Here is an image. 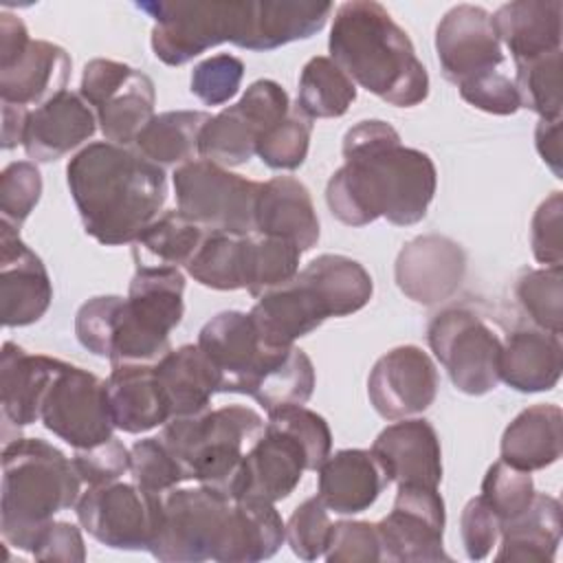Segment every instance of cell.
Wrapping results in <instances>:
<instances>
[{"label": "cell", "mask_w": 563, "mask_h": 563, "mask_svg": "<svg viewBox=\"0 0 563 563\" xmlns=\"http://www.w3.org/2000/svg\"><path fill=\"white\" fill-rule=\"evenodd\" d=\"M345 163L330 176L325 202L347 227H365L378 218L411 227L427 216L435 196L438 172L431 156L405 147L400 134L380 119L352 125L341 145Z\"/></svg>", "instance_id": "6da1fadb"}, {"label": "cell", "mask_w": 563, "mask_h": 563, "mask_svg": "<svg viewBox=\"0 0 563 563\" xmlns=\"http://www.w3.org/2000/svg\"><path fill=\"white\" fill-rule=\"evenodd\" d=\"M66 183L84 231L103 246L132 244L167 200V176L128 145L97 141L66 165Z\"/></svg>", "instance_id": "7a4b0ae2"}, {"label": "cell", "mask_w": 563, "mask_h": 563, "mask_svg": "<svg viewBox=\"0 0 563 563\" xmlns=\"http://www.w3.org/2000/svg\"><path fill=\"white\" fill-rule=\"evenodd\" d=\"M328 51L354 84L389 106L413 108L429 95V75L409 35L374 0L336 7Z\"/></svg>", "instance_id": "3957f363"}, {"label": "cell", "mask_w": 563, "mask_h": 563, "mask_svg": "<svg viewBox=\"0 0 563 563\" xmlns=\"http://www.w3.org/2000/svg\"><path fill=\"white\" fill-rule=\"evenodd\" d=\"M81 477L57 446L42 438H13L2 449L0 532L7 545L31 548L42 528L81 495Z\"/></svg>", "instance_id": "277c9868"}, {"label": "cell", "mask_w": 563, "mask_h": 563, "mask_svg": "<svg viewBox=\"0 0 563 563\" xmlns=\"http://www.w3.org/2000/svg\"><path fill=\"white\" fill-rule=\"evenodd\" d=\"M264 427L266 422L255 409L227 405L196 416L169 418L158 438L183 464L187 479L231 497L242 460Z\"/></svg>", "instance_id": "5b68a950"}, {"label": "cell", "mask_w": 563, "mask_h": 563, "mask_svg": "<svg viewBox=\"0 0 563 563\" xmlns=\"http://www.w3.org/2000/svg\"><path fill=\"white\" fill-rule=\"evenodd\" d=\"M136 9L154 20L150 44L167 66H183L224 42L253 51L257 0H158L136 2Z\"/></svg>", "instance_id": "8992f818"}, {"label": "cell", "mask_w": 563, "mask_h": 563, "mask_svg": "<svg viewBox=\"0 0 563 563\" xmlns=\"http://www.w3.org/2000/svg\"><path fill=\"white\" fill-rule=\"evenodd\" d=\"M180 268H136L123 299L108 361L112 365H154L172 347L169 334L185 314Z\"/></svg>", "instance_id": "52a82bcc"}, {"label": "cell", "mask_w": 563, "mask_h": 563, "mask_svg": "<svg viewBox=\"0 0 563 563\" xmlns=\"http://www.w3.org/2000/svg\"><path fill=\"white\" fill-rule=\"evenodd\" d=\"M427 343L453 387L466 396L493 391L499 378L504 336L471 306H449L427 325Z\"/></svg>", "instance_id": "ba28073f"}, {"label": "cell", "mask_w": 563, "mask_h": 563, "mask_svg": "<svg viewBox=\"0 0 563 563\" xmlns=\"http://www.w3.org/2000/svg\"><path fill=\"white\" fill-rule=\"evenodd\" d=\"M172 183L178 211L207 231L255 233V202L262 183L205 158H194L176 167Z\"/></svg>", "instance_id": "9c48e42d"}, {"label": "cell", "mask_w": 563, "mask_h": 563, "mask_svg": "<svg viewBox=\"0 0 563 563\" xmlns=\"http://www.w3.org/2000/svg\"><path fill=\"white\" fill-rule=\"evenodd\" d=\"M231 497L198 484L163 495V517L150 554L167 563H200L216 556Z\"/></svg>", "instance_id": "30bf717a"}, {"label": "cell", "mask_w": 563, "mask_h": 563, "mask_svg": "<svg viewBox=\"0 0 563 563\" xmlns=\"http://www.w3.org/2000/svg\"><path fill=\"white\" fill-rule=\"evenodd\" d=\"M77 521L99 543L114 550H150L163 517V495L136 482L88 486L75 504Z\"/></svg>", "instance_id": "8fae6325"}, {"label": "cell", "mask_w": 563, "mask_h": 563, "mask_svg": "<svg viewBox=\"0 0 563 563\" xmlns=\"http://www.w3.org/2000/svg\"><path fill=\"white\" fill-rule=\"evenodd\" d=\"M79 95L95 110L103 139L117 145H132L154 117V81L117 59H90L81 73Z\"/></svg>", "instance_id": "7c38bea8"}, {"label": "cell", "mask_w": 563, "mask_h": 563, "mask_svg": "<svg viewBox=\"0 0 563 563\" xmlns=\"http://www.w3.org/2000/svg\"><path fill=\"white\" fill-rule=\"evenodd\" d=\"M40 422L73 449H86L112 438L114 422L106 380L62 361L44 391Z\"/></svg>", "instance_id": "4fadbf2b"}, {"label": "cell", "mask_w": 563, "mask_h": 563, "mask_svg": "<svg viewBox=\"0 0 563 563\" xmlns=\"http://www.w3.org/2000/svg\"><path fill=\"white\" fill-rule=\"evenodd\" d=\"M198 345L220 374V391L246 396L292 347L266 343L249 312L240 310H224L211 317L198 332Z\"/></svg>", "instance_id": "5bb4252c"}, {"label": "cell", "mask_w": 563, "mask_h": 563, "mask_svg": "<svg viewBox=\"0 0 563 563\" xmlns=\"http://www.w3.org/2000/svg\"><path fill=\"white\" fill-rule=\"evenodd\" d=\"M444 499L438 488L398 484L394 506L376 523L380 561L389 563H435L451 561L444 552Z\"/></svg>", "instance_id": "9a60e30c"}, {"label": "cell", "mask_w": 563, "mask_h": 563, "mask_svg": "<svg viewBox=\"0 0 563 563\" xmlns=\"http://www.w3.org/2000/svg\"><path fill=\"white\" fill-rule=\"evenodd\" d=\"M438 394V369L418 345L385 352L367 376V398L385 420H402L429 409Z\"/></svg>", "instance_id": "2e32d148"}, {"label": "cell", "mask_w": 563, "mask_h": 563, "mask_svg": "<svg viewBox=\"0 0 563 563\" xmlns=\"http://www.w3.org/2000/svg\"><path fill=\"white\" fill-rule=\"evenodd\" d=\"M435 55L442 75L460 86L504 64L501 42L490 13L475 4L449 9L435 26Z\"/></svg>", "instance_id": "e0dca14e"}, {"label": "cell", "mask_w": 563, "mask_h": 563, "mask_svg": "<svg viewBox=\"0 0 563 563\" xmlns=\"http://www.w3.org/2000/svg\"><path fill=\"white\" fill-rule=\"evenodd\" d=\"M464 275V249L455 240L438 233L409 240L394 264V279L400 292L422 306H438L453 297Z\"/></svg>", "instance_id": "ac0fdd59"}, {"label": "cell", "mask_w": 563, "mask_h": 563, "mask_svg": "<svg viewBox=\"0 0 563 563\" xmlns=\"http://www.w3.org/2000/svg\"><path fill=\"white\" fill-rule=\"evenodd\" d=\"M53 301V284L40 255L18 229L0 220V317L4 328L40 321Z\"/></svg>", "instance_id": "d6986e66"}, {"label": "cell", "mask_w": 563, "mask_h": 563, "mask_svg": "<svg viewBox=\"0 0 563 563\" xmlns=\"http://www.w3.org/2000/svg\"><path fill=\"white\" fill-rule=\"evenodd\" d=\"M95 132V110L79 92L62 90L46 103L29 110L22 147L35 163H51L81 147Z\"/></svg>", "instance_id": "ffe728a7"}, {"label": "cell", "mask_w": 563, "mask_h": 563, "mask_svg": "<svg viewBox=\"0 0 563 563\" xmlns=\"http://www.w3.org/2000/svg\"><path fill=\"white\" fill-rule=\"evenodd\" d=\"M372 453L394 484L438 488L442 482V449L433 424L424 418H402L385 427Z\"/></svg>", "instance_id": "44dd1931"}, {"label": "cell", "mask_w": 563, "mask_h": 563, "mask_svg": "<svg viewBox=\"0 0 563 563\" xmlns=\"http://www.w3.org/2000/svg\"><path fill=\"white\" fill-rule=\"evenodd\" d=\"M308 471L301 446L282 431L264 427L260 440L246 451L231 499H286Z\"/></svg>", "instance_id": "7402d4cb"}, {"label": "cell", "mask_w": 563, "mask_h": 563, "mask_svg": "<svg viewBox=\"0 0 563 563\" xmlns=\"http://www.w3.org/2000/svg\"><path fill=\"white\" fill-rule=\"evenodd\" d=\"M317 495L336 515L365 512L389 484L372 449H341L317 468Z\"/></svg>", "instance_id": "603a6c76"}, {"label": "cell", "mask_w": 563, "mask_h": 563, "mask_svg": "<svg viewBox=\"0 0 563 563\" xmlns=\"http://www.w3.org/2000/svg\"><path fill=\"white\" fill-rule=\"evenodd\" d=\"M255 233L292 242L301 253L319 242V218L308 187L292 176L262 183L255 202Z\"/></svg>", "instance_id": "cb8c5ba5"}, {"label": "cell", "mask_w": 563, "mask_h": 563, "mask_svg": "<svg viewBox=\"0 0 563 563\" xmlns=\"http://www.w3.org/2000/svg\"><path fill=\"white\" fill-rule=\"evenodd\" d=\"M563 369L561 334L537 325H519L504 339L499 378L521 394L556 387Z\"/></svg>", "instance_id": "d4e9b609"}, {"label": "cell", "mask_w": 563, "mask_h": 563, "mask_svg": "<svg viewBox=\"0 0 563 563\" xmlns=\"http://www.w3.org/2000/svg\"><path fill=\"white\" fill-rule=\"evenodd\" d=\"M70 55L46 40H31L26 51L9 66L0 68V99L29 108L42 106L66 90L70 77Z\"/></svg>", "instance_id": "484cf974"}, {"label": "cell", "mask_w": 563, "mask_h": 563, "mask_svg": "<svg viewBox=\"0 0 563 563\" xmlns=\"http://www.w3.org/2000/svg\"><path fill=\"white\" fill-rule=\"evenodd\" d=\"M249 317L260 336L279 347L295 345L297 339L310 334L325 319H330L321 299L299 275H295L292 282L262 295L249 310Z\"/></svg>", "instance_id": "4316f807"}, {"label": "cell", "mask_w": 563, "mask_h": 563, "mask_svg": "<svg viewBox=\"0 0 563 563\" xmlns=\"http://www.w3.org/2000/svg\"><path fill=\"white\" fill-rule=\"evenodd\" d=\"M59 365V358L29 354L24 347L7 341L0 358L2 420L18 429L37 422L44 391Z\"/></svg>", "instance_id": "83f0119b"}, {"label": "cell", "mask_w": 563, "mask_h": 563, "mask_svg": "<svg viewBox=\"0 0 563 563\" xmlns=\"http://www.w3.org/2000/svg\"><path fill=\"white\" fill-rule=\"evenodd\" d=\"M154 365H112L106 378V396L114 429L145 433L169 420Z\"/></svg>", "instance_id": "f1b7e54d"}, {"label": "cell", "mask_w": 563, "mask_h": 563, "mask_svg": "<svg viewBox=\"0 0 563 563\" xmlns=\"http://www.w3.org/2000/svg\"><path fill=\"white\" fill-rule=\"evenodd\" d=\"M561 0H515L493 15V29L515 62L561 51Z\"/></svg>", "instance_id": "f546056e"}, {"label": "cell", "mask_w": 563, "mask_h": 563, "mask_svg": "<svg viewBox=\"0 0 563 563\" xmlns=\"http://www.w3.org/2000/svg\"><path fill=\"white\" fill-rule=\"evenodd\" d=\"M284 526L275 504L262 499H231L213 561L255 563L271 559L284 543Z\"/></svg>", "instance_id": "4dcf8cb0"}, {"label": "cell", "mask_w": 563, "mask_h": 563, "mask_svg": "<svg viewBox=\"0 0 563 563\" xmlns=\"http://www.w3.org/2000/svg\"><path fill=\"white\" fill-rule=\"evenodd\" d=\"M154 369L169 407V418L207 411L213 394L220 391V374L198 343L169 350Z\"/></svg>", "instance_id": "1f68e13d"}, {"label": "cell", "mask_w": 563, "mask_h": 563, "mask_svg": "<svg viewBox=\"0 0 563 563\" xmlns=\"http://www.w3.org/2000/svg\"><path fill=\"white\" fill-rule=\"evenodd\" d=\"M563 413L559 405H532L519 411L504 429L499 453L521 471H541L561 457Z\"/></svg>", "instance_id": "d6a6232c"}, {"label": "cell", "mask_w": 563, "mask_h": 563, "mask_svg": "<svg viewBox=\"0 0 563 563\" xmlns=\"http://www.w3.org/2000/svg\"><path fill=\"white\" fill-rule=\"evenodd\" d=\"M561 543V504L556 497L534 493L530 506L515 519L501 523L497 561L550 563Z\"/></svg>", "instance_id": "836d02e7"}, {"label": "cell", "mask_w": 563, "mask_h": 563, "mask_svg": "<svg viewBox=\"0 0 563 563\" xmlns=\"http://www.w3.org/2000/svg\"><path fill=\"white\" fill-rule=\"evenodd\" d=\"M321 299L330 317H347L365 308L374 284L365 266L347 255L323 253L297 273Z\"/></svg>", "instance_id": "e575fe53"}, {"label": "cell", "mask_w": 563, "mask_h": 563, "mask_svg": "<svg viewBox=\"0 0 563 563\" xmlns=\"http://www.w3.org/2000/svg\"><path fill=\"white\" fill-rule=\"evenodd\" d=\"M205 235L207 229L187 218L183 211H165L132 242L134 264L136 268L187 266Z\"/></svg>", "instance_id": "d590c367"}, {"label": "cell", "mask_w": 563, "mask_h": 563, "mask_svg": "<svg viewBox=\"0 0 563 563\" xmlns=\"http://www.w3.org/2000/svg\"><path fill=\"white\" fill-rule=\"evenodd\" d=\"M211 119L202 110H169L154 114L134 139V150L158 167H180L198 154V136Z\"/></svg>", "instance_id": "8d00e7d4"}, {"label": "cell", "mask_w": 563, "mask_h": 563, "mask_svg": "<svg viewBox=\"0 0 563 563\" xmlns=\"http://www.w3.org/2000/svg\"><path fill=\"white\" fill-rule=\"evenodd\" d=\"M249 251L251 235L207 231L185 268L205 288L240 290L246 288L249 279Z\"/></svg>", "instance_id": "74e56055"}, {"label": "cell", "mask_w": 563, "mask_h": 563, "mask_svg": "<svg viewBox=\"0 0 563 563\" xmlns=\"http://www.w3.org/2000/svg\"><path fill=\"white\" fill-rule=\"evenodd\" d=\"M262 128L249 112L233 103L213 114L198 136V158L211 161L222 167H238L253 158Z\"/></svg>", "instance_id": "f35d334b"}, {"label": "cell", "mask_w": 563, "mask_h": 563, "mask_svg": "<svg viewBox=\"0 0 563 563\" xmlns=\"http://www.w3.org/2000/svg\"><path fill=\"white\" fill-rule=\"evenodd\" d=\"M356 99V84L330 59L317 55L306 62L299 75L297 108L312 119L343 117Z\"/></svg>", "instance_id": "ab89813d"}, {"label": "cell", "mask_w": 563, "mask_h": 563, "mask_svg": "<svg viewBox=\"0 0 563 563\" xmlns=\"http://www.w3.org/2000/svg\"><path fill=\"white\" fill-rule=\"evenodd\" d=\"M312 391L314 365L303 350L292 345L286 356L260 378L251 391V398L262 405L266 413H271L282 407L308 402Z\"/></svg>", "instance_id": "60d3db41"}, {"label": "cell", "mask_w": 563, "mask_h": 563, "mask_svg": "<svg viewBox=\"0 0 563 563\" xmlns=\"http://www.w3.org/2000/svg\"><path fill=\"white\" fill-rule=\"evenodd\" d=\"M515 297L530 323L561 334L563 330V271L543 266L523 271L515 282Z\"/></svg>", "instance_id": "b9f144b4"}, {"label": "cell", "mask_w": 563, "mask_h": 563, "mask_svg": "<svg viewBox=\"0 0 563 563\" xmlns=\"http://www.w3.org/2000/svg\"><path fill=\"white\" fill-rule=\"evenodd\" d=\"M299 257L301 251L292 242L253 233L246 279L249 295L260 299L262 295L292 282L299 273Z\"/></svg>", "instance_id": "7bdbcfd3"}, {"label": "cell", "mask_w": 563, "mask_h": 563, "mask_svg": "<svg viewBox=\"0 0 563 563\" xmlns=\"http://www.w3.org/2000/svg\"><path fill=\"white\" fill-rule=\"evenodd\" d=\"M515 86L521 108L537 112L541 119L561 117V51L515 62Z\"/></svg>", "instance_id": "ee69618b"}, {"label": "cell", "mask_w": 563, "mask_h": 563, "mask_svg": "<svg viewBox=\"0 0 563 563\" xmlns=\"http://www.w3.org/2000/svg\"><path fill=\"white\" fill-rule=\"evenodd\" d=\"M312 123L299 108H290V112L271 125L257 141L255 154L271 169L290 172L303 165L310 147Z\"/></svg>", "instance_id": "f6af8a7d"}, {"label": "cell", "mask_w": 563, "mask_h": 563, "mask_svg": "<svg viewBox=\"0 0 563 563\" xmlns=\"http://www.w3.org/2000/svg\"><path fill=\"white\" fill-rule=\"evenodd\" d=\"M266 427L286 433L301 446L308 471H317L332 451V433L325 418L312 409H306L303 405H290L271 411Z\"/></svg>", "instance_id": "bcb514c9"}, {"label": "cell", "mask_w": 563, "mask_h": 563, "mask_svg": "<svg viewBox=\"0 0 563 563\" xmlns=\"http://www.w3.org/2000/svg\"><path fill=\"white\" fill-rule=\"evenodd\" d=\"M130 473L132 482L156 495H165L187 482L183 464L161 438H143L130 446Z\"/></svg>", "instance_id": "7dc6e473"}, {"label": "cell", "mask_w": 563, "mask_h": 563, "mask_svg": "<svg viewBox=\"0 0 563 563\" xmlns=\"http://www.w3.org/2000/svg\"><path fill=\"white\" fill-rule=\"evenodd\" d=\"M534 482L528 471L515 468L497 460L482 479V499L499 517L501 523L519 517L534 497Z\"/></svg>", "instance_id": "c3c4849f"}, {"label": "cell", "mask_w": 563, "mask_h": 563, "mask_svg": "<svg viewBox=\"0 0 563 563\" xmlns=\"http://www.w3.org/2000/svg\"><path fill=\"white\" fill-rule=\"evenodd\" d=\"M42 196V174L33 161L9 163L0 174L2 222L20 229Z\"/></svg>", "instance_id": "681fc988"}, {"label": "cell", "mask_w": 563, "mask_h": 563, "mask_svg": "<svg viewBox=\"0 0 563 563\" xmlns=\"http://www.w3.org/2000/svg\"><path fill=\"white\" fill-rule=\"evenodd\" d=\"M330 510L319 499V495L301 501L284 526V541L290 545L292 554L303 561H314L323 556L330 537Z\"/></svg>", "instance_id": "f907efd6"}, {"label": "cell", "mask_w": 563, "mask_h": 563, "mask_svg": "<svg viewBox=\"0 0 563 563\" xmlns=\"http://www.w3.org/2000/svg\"><path fill=\"white\" fill-rule=\"evenodd\" d=\"M242 77L244 62L231 53H218L194 66L189 90L205 106H222L238 95Z\"/></svg>", "instance_id": "816d5d0a"}, {"label": "cell", "mask_w": 563, "mask_h": 563, "mask_svg": "<svg viewBox=\"0 0 563 563\" xmlns=\"http://www.w3.org/2000/svg\"><path fill=\"white\" fill-rule=\"evenodd\" d=\"M121 303L123 297L119 295H99L79 306L75 314V334L77 341L95 356L108 358L110 339L114 332V321Z\"/></svg>", "instance_id": "f5cc1de1"}, {"label": "cell", "mask_w": 563, "mask_h": 563, "mask_svg": "<svg viewBox=\"0 0 563 563\" xmlns=\"http://www.w3.org/2000/svg\"><path fill=\"white\" fill-rule=\"evenodd\" d=\"M328 563H374L380 561V539L376 523L336 521L330 528L323 552Z\"/></svg>", "instance_id": "db71d44e"}, {"label": "cell", "mask_w": 563, "mask_h": 563, "mask_svg": "<svg viewBox=\"0 0 563 563\" xmlns=\"http://www.w3.org/2000/svg\"><path fill=\"white\" fill-rule=\"evenodd\" d=\"M73 464L88 486H101L130 473V449L117 438H108L86 449H75Z\"/></svg>", "instance_id": "11a10c76"}, {"label": "cell", "mask_w": 563, "mask_h": 563, "mask_svg": "<svg viewBox=\"0 0 563 563\" xmlns=\"http://www.w3.org/2000/svg\"><path fill=\"white\" fill-rule=\"evenodd\" d=\"M457 90L466 103L488 114L508 117L521 108L515 81L499 70H490L479 77H473L460 84Z\"/></svg>", "instance_id": "9f6ffc18"}, {"label": "cell", "mask_w": 563, "mask_h": 563, "mask_svg": "<svg viewBox=\"0 0 563 563\" xmlns=\"http://www.w3.org/2000/svg\"><path fill=\"white\" fill-rule=\"evenodd\" d=\"M563 196L552 191L534 211L530 222V246L532 255L543 266H561L563 262Z\"/></svg>", "instance_id": "6f0895ef"}, {"label": "cell", "mask_w": 563, "mask_h": 563, "mask_svg": "<svg viewBox=\"0 0 563 563\" xmlns=\"http://www.w3.org/2000/svg\"><path fill=\"white\" fill-rule=\"evenodd\" d=\"M501 521L482 497L466 501L460 517V537L471 561H482L499 543Z\"/></svg>", "instance_id": "680465c9"}, {"label": "cell", "mask_w": 563, "mask_h": 563, "mask_svg": "<svg viewBox=\"0 0 563 563\" xmlns=\"http://www.w3.org/2000/svg\"><path fill=\"white\" fill-rule=\"evenodd\" d=\"M31 554L37 561H64L81 563L86 561V545L81 530L70 521H48L37 534Z\"/></svg>", "instance_id": "91938a15"}, {"label": "cell", "mask_w": 563, "mask_h": 563, "mask_svg": "<svg viewBox=\"0 0 563 563\" xmlns=\"http://www.w3.org/2000/svg\"><path fill=\"white\" fill-rule=\"evenodd\" d=\"M29 44H31V37H29L26 24L18 15L2 11L0 13V68L13 64L26 51Z\"/></svg>", "instance_id": "94428289"}, {"label": "cell", "mask_w": 563, "mask_h": 563, "mask_svg": "<svg viewBox=\"0 0 563 563\" xmlns=\"http://www.w3.org/2000/svg\"><path fill=\"white\" fill-rule=\"evenodd\" d=\"M534 147L543 163L552 169L556 178L563 176L561 172V161H563V150H561V117L559 119H541L534 130Z\"/></svg>", "instance_id": "6125c7cd"}, {"label": "cell", "mask_w": 563, "mask_h": 563, "mask_svg": "<svg viewBox=\"0 0 563 563\" xmlns=\"http://www.w3.org/2000/svg\"><path fill=\"white\" fill-rule=\"evenodd\" d=\"M26 117H29V108L2 103V150H13L22 145Z\"/></svg>", "instance_id": "be15d7a7"}]
</instances>
